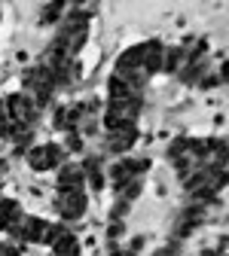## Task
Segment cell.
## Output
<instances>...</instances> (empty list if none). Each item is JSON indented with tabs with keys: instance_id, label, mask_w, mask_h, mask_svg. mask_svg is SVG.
Instances as JSON below:
<instances>
[{
	"instance_id": "obj_1",
	"label": "cell",
	"mask_w": 229,
	"mask_h": 256,
	"mask_svg": "<svg viewBox=\"0 0 229 256\" xmlns=\"http://www.w3.org/2000/svg\"><path fill=\"white\" fill-rule=\"evenodd\" d=\"M28 162H31V168H34V171H49V168H55L61 162V150L55 144L34 146V150L28 152Z\"/></svg>"
},
{
	"instance_id": "obj_8",
	"label": "cell",
	"mask_w": 229,
	"mask_h": 256,
	"mask_svg": "<svg viewBox=\"0 0 229 256\" xmlns=\"http://www.w3.org/2000/svg\"><path fill=\"white\" fill-rule=\"evenodd\" d=\"M64 144H68V150H71V152H80V150H83V140H80V134H77V132H68V140H64Z\"/></svg>"
},
{
	"instance_id": "obj_10",
	"label": "cell",
	"mask_w": 229,
	"mask_h": 256,
	"mask_svg": "<svg viewBox=\"0 0 229 256\" xmlns=\"http://www.w3.org/2000/svg\"><path fill=\"white\" fill-rule=\"evenodd\" d=\"M174 250H177V244H171V247H162L159 253H153V256H174Z\"/></svg>"
},
{
	"instance_id": "obj_3",
	"label": "cell",
	"mask_w": 229,
	"mask_h": 256,
	"mask_svg": "<svg viewBox=\"0 0 229 256\" xmlns=\"http://www.w3.org/2000/svg\"><path fill=\"white\" fill-rule=\"evenodd\" d=\"M7 107H10V116L13 119H25V122H31V119H34L37 113H34V104H31L28 98H25V94H13V98L7 101Z\"/></svg>"
},
{
	"instance_id": "obj_9",
	"label": "cell",
	"mask_w": 229,
	"mask_h": 256,
	"mask_svg": "<svg viewBox=\"0 0 229 256\" xmlns=\"http://www.w3.org/2000/svg\"><path fill=\"white\" fill-rule=\"evenodd\" d=\"M125 210H128V202H119V204L113 208V220H119V216H122Z\"/></svg>"
},
{
	"instance_id": "obj_2",
	"label": "cell",
	"mask_w": 229,
	"mask_h": 256,
	"mask_svg": "<svg viewBox=\"0 0 229 256\" xmlns=\"http://www.w3.org/2000/svg\"><path fill=\"white\" fill-rule=\"evenodd\" d=\"M58 210L64 220H77L83 210H86V196L80 189H71V192H64V198L58 202Z\"/></svg>"
},
{
	"instance_id": "obj_5",
	"label": "cell",
	"mask_w": 229,
	"mask_h": 256,
	"mask_svg": "<svg viewBox=\"0 0 229 256\" xmlns=\"http://www.w3.org/2000/svg\"><path fill=\"white\" fill-rule=\"evenodd\" d=\"M80 183H83V168H61V174H58V186H61V192H71V189H80Z\"/></svg>"
},
{
	"instance_id": "obj_7",
	"label": "cell",
	"mask_w": 229,
	"mask_h": 256,
	"mask_svg": "<svg viewBox=\"0 0 229 256\" xmlns=\"http://www.w3.org/2000/svg\"><path fill=\"white\" fill-rule=\"evenodd\" d=\"M180 58H183V49H168L165 55H162V68H165L168 74H174L180 68Z\"/></svg>"
},
{
	"instance_id": "obj_4",
	"label": "cell",
	"mask_w": 229,
	"mask_h": 256,
	"mask_svg": "<svg viewBox=\"0 0 229 256\" xmlns=\"http://www.w3.org/2000/svg\"><path fill=\"white\" fill-rule=\"evenodd\" d=\"M135 138H138V132H135V125H125V128H116V132H113V138H110V150H113V152H125L128 146L135 144Z\"/></svg>"
},
{
	"instance_id": "obj_6",
	"label": "cell",
	"mask_w": 229,
	"mask_h": 256,
	"mask_svg": "<svg viewBox=\"0 0 229 256\" xmlns=\"http://www.w3.org/2000/svg\"><path fill=\"white\" fill-rule=\"evenodd\" d=\"M52 247H55V253H58V256H80V244H77V238H74V235H61Z\"/></svg>"
}]
</instances>
